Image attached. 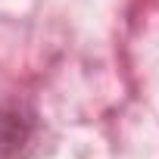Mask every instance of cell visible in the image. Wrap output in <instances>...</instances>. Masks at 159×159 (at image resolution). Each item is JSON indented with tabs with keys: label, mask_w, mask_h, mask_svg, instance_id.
Returning <instances> with one entry per match:
<instances>
[{
	"label": "cell",
	"mask_w": 159,
	"mask_h": 159,
	"mask_svg": "<svg viewBox=\"0 0 159 159\" xmlns=\"http://www.w3.org/2000/svg\"><path fill=\"white\" fill-rule=\"evenodd\" d=\"M31 134V122L13 109V106H0V159H13Z\"/></svg>",
	"instance_id": "obj_1"
}]
</instances>
